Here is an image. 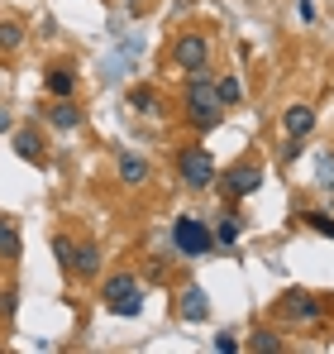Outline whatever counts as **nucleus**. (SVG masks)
Returning a JSON list of instances; mask_svg holds the SVG:
<instances>
[{"label":"nucleus","instance_id":"obj_5","mask_svg":"<svg viewBox=\"0 0 334 354\" xmlns=\"http://www.w3.org/2000/svg\"><path fill=\"white\" fill-rule=\"evenodd\" d=\"M172 244H177L181 259H201V254L215 249V230L206 221H196V216H177L172 221Z\"/></svg>","mask_w":334,"mask_h":354},{"label":"nucleus","instance_id":"obj_24","mask_svg":"<svg viewBox=\"0 0 334 354\" xmlns=\"http://www.w3.org/2000/svg\"><path fill=\"white\" fill-rule=\"evenodd\" d=\"M315 187L334 196V153H320V182H315Z\"/></svg>","mask_w":334,"mask_h":354},{"label":"nucleus","instance_id":"obj_10","mask_svg":"<svg viewBox=\"0 0 334 354\" xmlns=\"http://www.w3.org/2000/svg\"><path fill=\"white\" fill-rule=\"evenodd\" d=\"M43 115H48V124L53 129H77L81 124V106H72V96H53V106H43Z\"/></svg>","mask_w":334,"mask_h":354},{"label":"nucleus","instance_id":"obj_1","mask_svg":"<svg viewBox=\"0 0 334 354\" xmlns=\"http://www.w3.org/2000/svg\"><path fill=\"white\" fill-rule=\"evenodd\" d=\"M181 106H186V120H191L196 134H210L224 120V106H220V96H215V77H210V72H191V77H186Z\"/></svg>","mask_w":334,"mask_h":354},{"label":"nucleus","instance_id":"obj_4","mask_svg":"<svg viewBox=\"0 0 334 354\" xmlns=\"http://www.w3.org/2000/svg\"><path fill=\"white\" fill-rule=\"evenodd\" d=\"M167 62L177 67V72H210V39L206 34H196V29H186V34H177L172 39V48H167Z\"/></svg>","mask_w":334,"mask_h":354},{"label":"nucleus","instance_id":"obj_18","mask_svg":"<svg viewBox=\"0 0 334 354\" xmlns=\"http://www.w3.org/2000/svg\"><path fill=\"white\" fill-rule=\"evenodd\" d=\"M239 235H244V216H239V211L220 216V225H215V244H234Z\"/></svg>","mask_w":334,"mask_h":354},{"label":"nucleus","instance_id":"obj_16","mask_svg":"<svg viewBox=\"0 0 334 354\" xmlns=\"http://www.w3.org/2000/svg\"><path fill=\"white\" fill-rule=\"evenodd\" d=\"M129 106L139 115H158V91L153 86H129Z\"/></svg>","mask_w":334,"mask_h":354},{"label":"nucleus","instance_id":"obj_27","mask_svg":"<svg viewBox=\"0 0 334 354\" xmlns=\"http://www.w3.org/2000/svg\"><path fill=\"white\" fill-rule=\"evenodd\" d=\"M124 10H129V15H144V10H148V0H124Z\"/></svg>","mask_w":334,"mask_h":354},{"label":"nucleus","instance_id":"obj_15","mask_svg":"<svg viewBox=\"0 0 334 354\" xmlns=\"http://www.w3.org/2000/svg\"><path fill=\"white\" fill-rule=\"evenodd\" d=\"M0 259H5V263H19V259H24V239H19V230H14L5 216H0Z\"/></svg>","mask_w":334,"mask_h":354},{"label":"nucleus","instance_id":"obj_13","mask_svg":"<svg viewBox=\"0 0 334 354\" xmlns=\"http://www.w3.org/2000/svg\"><path fill=\"white\" fill-rule=\"evenodd\" d=\"M282 129L296 134V139H306V134L315 129V111H311V106H286V111H282Z\"/></svg>","mask_w":334,"mask_h":354},{"label":"nucleus","instance_id":"obj_7","mask_svg":"<svg viewBox=\"0 0 334 354\" xmlns=\"http://www.w3.org/2000/svg\"><path fill=\"white\" fill-rule=\"evenodd\" d=\"M277 316L282 321H320V316H325V301L315 292H301V288H296V292H286L277 301Z\"/></svg>","mask_w":334,"mask_h":354},{"label":"nucleus","instance_id":"obj_2","mask_svg":"<svg viewBox=\"0 0 334 354\" xmlns=\"http://www.w3.org/2000/svg\"><path fill=\"white\" fill-rule=\"evenodd\" d=\"M177 182H181L186 192H210V187L220 182V168H215V158H210L201 144H186V149L177 153Z\"/></svg>","mask_w":334,"mask_h":354},{"label":"nucleus","instance_id":"obj_12","mask_svg":"<svg viewBox=\"0 0 334 354\" xmlns=\"http://www.w3.org/2000/svg\"><path fill=\"white\" fill-rule=\"evenodd\" d=\"M43 86H48V96H72V91H77V72H72V62H53V67L43 72Z\"/></svg>","mask_w":334,"mask_h":354},{"label":"nucleus","instance_id":"obj_25","mask_svg":"<svg viewBox=\"0 0 334 354\" xmlns=\"http://www.w3.org/2000/svg\"><path fill=\"white\" fill-rule=\"evenodd\" d=\"M296 158H301V139H296V134H286V144H282V163L291 168Z\"/></svg>","mask_w":334,"mask_h":354},{"label":"nucleus","instance_id":"obj_22","mask_svg":"<svg viewBox=\"0 0 334 354\" xmlns=\"http://www.w3.org/2000/svg\"><path fill=\"white\" fill-rule=\"evenodd\" d=\"M301 221L315 230V235H325V239H334V221H330V211H301Z\"/></svg>","mask_w":334,"mask_h":354},{"label":"nucleus","instance_id":"obj_17","mask_svg":"<svg viewBox=\"0 0 334 354\" xmlns=\"http://www.w3.org/2000/svg\"><path fill=\"white\" fill-rule=\"evenodd\" d=\"M24 48V24L19 19H0V53H14Z\"/></svg>","mask_w":334,"mask_h":354},{"label":"nucleus","instance_id":"obj_23","mask_svg":"<svg viewBox=\"0 0 334 354\" xmlns=\"http://www.w3.org/2000/svg\"><path fill=\"white\" fill-rule=\"evenodd\" d=\"M14 311H19V288H5L0 292V321H14Z\"/></svg>","mask_w":334,"mask_h":354},{"label":"nucleus","instance_id":"obj_20","mask_svg":"<svg viewBox=\"0 0 334 354\" xmlns=\"http://www.w3.org/2000/svg\"><path fill=\"white\" fill-rule=\"evenodd\" d=\"M53 259L62 273H72V259H77V239L72 235H53Z\"/></svg>","mask_w":334,"mask_h":354},{"label":"nucleus","instance_id":"obj_14","mask_svg":"<svg viewBox=\"0 0 334 354\" xmlns=\"http://www.w3.org/2000/svg\"><path fill=\"white\" fill-rule=\"evenodd\" d=\"M148 173H153L148 158H139V153H119V182H124V187H144Z\"/></svg>","mask_w":334,"mask_h":354},{"label":"nucleus","instance_id":"obj_26","mask_svg":"<svg viewBox=\"0 0 334 354\" xmlns=\"http://www.w3.org/2000/svg\"><path fill=\"white\" fill-rule=\"evenodd\" d=\"M239 350V340L234 335H215V354H234Z\"/></svg>","mask_w":334,"mask_h":354},{"label":"nucleus","instance_id":"obj_8","mask_svg":"<svg viewBox=\"0 0 334 354\" xmlns=\"http://www.w3.org/2000/svg\"><path fill=\"white\" fill-rule=\"evenodd\" d=\"M10 149H14V158H24V163H43V134H39L34 124L10 129Z\"/></svg>","mask_w":334,"mask_h":354},{"label":"nucleus","instance_id":"obj_28","mask_svg":"<svg viewBox=\"0 0 334 354\" xmlns=\"http://www.w3.org/2000/svg\"><path fill=\"white\" fill-rule=\"evenodd\" d=\"M10 129H14V120H10V111H5V106H0V134H10Z\"/></svg>","mask_w":334,"mask_h":354},{"label":"nucleus","instance_id":"obj_11","mask_svg":"<svg viewBox=\"0 0 334 354\" xmlns=\"http://www.w3.org/2000/svg\"><path fill=\"white\" fill-rule=\"evenodd\" d=\"M72 273H77V278H101V244H96V239H81V244H77Z\"/></svg>","mask_w":334,"mask_h":354},{"label":"nucleus","instance_id":"obj_6","mask_svg":"<svg viewBox=\"0 0 334 354\" xmlns=\"http://www.w3.org/2000/svg\"><path fill=\"white\" fill-rule=\"evenodd\" d=\"M220 187L229 192V201H244V196H253L263 187V168L258 163H234V168L220 173Z\"/></svg>","mask_w":334,"mask_h":354},{"label":"nucleus","instance_id":"obj_21","mask_svg":"<svg viewBox=\"0 0 334 354\" xmlns=\"http://www.w3.org/2000/svg\"><path fill=\"white\" fill-rule=\"evenodd\" d=\"M248 345H253V354H282V350H286L277 330H253V340H248Z\"/></svg>","mask_w":334,"mask_h":354},{"label":"nucleus","instance_id":"obj_29","mask_svg":"<svg viewBox=\"0 0 334 354\" xmlns=\"http://www.w3.org/2000/svg\"><path fill=\"white\" fill-rule=\"evenodd\" d=\"M191 5H196V0H172V10H177V15H186Z\"/></svg>","mask_w":334,"mask_h":354},{"label":"nucleus","instance_id":"obj_3","mask_svg":"<svg viewBox=\"0 0 334 354\" xmlns=\"http://www.w3.org/2000/svg\"><path fill=\"white\" fill-rule=\"evenodd\" d=\"M101 301H106L110 316H139L144 311V288H139L134 273H110L101 283Z\"/></svg>","mask_w":334,"mask_h":354},{"label":"nucleus","instance_id":"obj_19","mask_svg":"<svg viewBox=\"0 0 334 354\" xmlns=\"http://www.w3.org/2000/svg\"><path fill=\"white\" fill-rule=\"evenodd\" d=\"M215 96H220V106H239L244 101V82L239 77H215Z\"/></svg>","mask_w":334,"mask_h":354},{"label":"nucleus","instance_id":"obj_9","mask_svg":"<svg viewBox=\"0 0 334 354\" xmlns=\"http://www.w3.org/2000/svg\"><path fill=\"white\" fill-rule=\"evenodd\" d=\"M177 311H181V321H191V326H201V321H210V301H206V288H181V301H177Z\"/></svg>","mask_w":334,"mask_h":354}]
</instances>
